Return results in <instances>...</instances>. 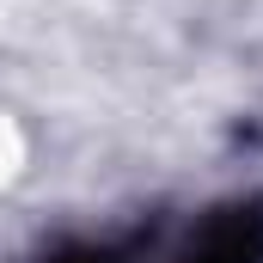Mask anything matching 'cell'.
I'll return each mask as SVG.
<instances>
[{"label": "cell", "instance_id": "1", "mask_svg": "<svg viewBox=\"0 0 263 263\" xmlns=\"http://www.w3.org/2000/svg\"><path fill=\"white\" fill-rule=\"evenodd\" d=\"M190 263H263V214H257V208L227 214V220L196 245Z\"/></svg>", "mask_w": 263, "mask_h": 263}]
</instances>
